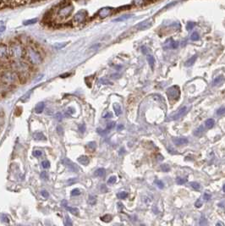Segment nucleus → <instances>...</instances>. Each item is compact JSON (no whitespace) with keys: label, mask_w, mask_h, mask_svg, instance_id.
Wrapping results in <instances>:
<instances>
[{"label":"nucleus","mask_w":225,"mask_h":226,"mask_svg":"<svg viewBox=\"0 0 225 226\" xmlns=\"http://www.w3.org/2000/svg\"><path fill=\"white\" fill-rule=\"evenodd\" d=\"M161 169H162V171H164V172H169V170H170V168L168 164H162L161 165Z\"/></svg>","instance_id":"nucleus-42"},{"label":"nucleus","mask_w":225,"mask_h":226,"mask_svg":"<svg viewBox=\"0 0 225 226\" xmlns=\"http://www.w3.org/2000/svg\"><path fill=\"white\" fill-rule=\"evenodd\" d=\"M33 138L36 141H46V136L42 132H35L33 134Z\"/></svg>","instance_id":"nucleus-15"},{"label":"nucleus","mask_w":225,"mask_h":226,"mask_svg":"<svg viewBox=\"0 0 225 226\" xmlns=\"http://www.w3.org/2000/svg\"><path fill=\"white\" fill-rule=\"evenodd\" d=\"M133 17V14H124V15H122V16H120V17H118L116 19H114L113 20V21L114 22H120V21H127V20H129L130 18Z\"/></svg>","instance_id":"nucleus-16"},{"label":"nucleus","mask_w":225,"mask_h":226,"mask_svg":"<svg viewBox=\"0 0 225 226\" xmlns=\"http://www.w3.org/2000/svg\"><path fill=\"white\" fill-rule=\"evenodd\" d=\"M105 172L106 170L105 169H103V168H100L98 170H97L95 171V176H97V177H102L104 174H105Z\"/></svg>","instance_id":"nucleus-23"},{"label":"nucleus","mask_w":225,"mask_h":226,"mask_svg":"<svg viewBox=\"0 0 225 226\" xmlns=\"http://www.w3.org/2000/svg\"><path fill=\"white\" fill-rule=\"evenodd\" d=\"M203 197H204V200L205 201H209L210 199H211V195L210 194H208V193H205L204 196H203Z\"/></svg>","instance_id":"nucleus-51"},{"label":"nucleus","mask_w":225,"mask_h":226,"mask_svg":"<svg viewBox=\"0 0 225 226\" xmlns=\"http://www.w3.org/2000/svg\"><path fill=\"white\" fill-rule=\"evenodd\" d=\"M44 108H45V104H44V102H39L38 104L36 106L35 112L36 113H42V111L44 110Z\"/></svg>","instance_id":"nucleus-19"},{"label":"nucleus","mask_w":225,"mask_h":226,"mask_svg":"<svg viewBox=\"0 0 225 226\" xmlns=\"http://www.w3.org/2000/svg\"><path fill=\"white\" fill-rule=\"evenodd\" d=\"M112 8H109V7H105V8H102L98 12V15L99 17L102 18V19H104V18L108 17L109 15L111 14L112 13Z\"/></svg>","instance_id":"nucleus-11"},{"label":"nucleus","mask_w":225,"mask_h":226,"mask_svg":"<svg viewBox=\"0 0 225 226\" xmlns=\"http://www.w3.org/2000/svg\"><path fill=\"white\" fill-rule=\"evenodd\" d=\"M25 54L27 61L32 65H38L42 63V55L35 48L32 46L27 47L25 50Z\"/></svg>","instance_id":"nucleus-1"},{"label":"nucleus","mask_w":225,"mask_h":226,"mask_svg":"<svg viewBox=\"0 0 225 226\" xmlns=\"http://www.w3.org/2000/svg\"><path fill=\"white\" fill-rule=\"evenodd\" d=\"M154 183L157 185V186L159 188V189H163L164 187V183L162 182V180H155Z\"/></svg>","instance_id":"nucleus-32"},{"label":"nucleus","mask_w":225,"mask_h":226,"mask_svg":"<svg viewBox=\"0 0 225 226\" xmlns=\"http://www.w3.org/2000/svg\"><path fill=\"white\" fill-rule=\"evenodd\" d=\"M147 61L149 64H150V66H151V69H153L154 67V64H155V59H154V57L152 56V55H147Z\"/></svg>","instance_id":"nucleus-25"},{"label":"nucleus","mask_w":225,"mask_h":226,"mask_svg":"<svg viewBox=\"0 0 225 226\" xmlns=\"http://www.w3.org/2000/svg\"><path fill=\"white\" fill-rule=\"evenodd\" d=\"M67 44H68V43H57L53 45V48H54L55 49L59 50V49L63 48L64 47L66 46Z\"/></svg>","instance_id":"nucleus-24"},{"label":"nucleus","mask_w":225,"mask_h":226,"mask_svg":"<svg viewBox=\"0 0 225 226\" xmlns=\"http://www.w3.org/2000/svg\"><path fill=\"white\" fill-rule=\"evenodd\" d=\"M79 131L81 133H84L85 131H86V125L84 124H79Z\"/></svg>","instance_id":"nucleus-45"},{"label":"nucleus","mask_w":225,"mask_h":226,"mask_svg":"<svg viewBox=\"0 0 225 226\" xmlns=\"http://www.w3.org/2000/svg\"><path fill=\"white\" fill-rule=\"evenodd\" d=\"M78 162L80 163L82 165H87L89 162H90V160H89V158H88L87 156H85V155H82L81 157H79L78 158Z\"/></svg>","instance_id":"nucleus-14"},{"label":"nucleus","mask_w":225,"mask_h":226,"mask_svg":"<svg viewBox=\"0 0 225 226\" xmlns=\"http://www.w3.org/2000/svg\"><path fill=\"white\" fill-rule=\"evenodd\" d=\"M112 216L110 215V214H106V215L102 216V218H101L102 221H103V222H105V223L110 222V221L112 220Z\"/></svg>","instance_id":"nucleus-30"},{"label":"nucleus","mask_w":225,"mask_h":226,"mask_svg":"<svg viewBox=\"0 0 225 226\" xmlns=\"http://www.w3.org/2000/svg\"><path fill=\"white\" fill-rule=\"evenodd\" d=\"M100 82L102 83V84H104V85H108V84H112V82H110V81H107L105 79H102V80H100Z\"/></svg>","instance_id":"nucleus-52"},{"label":"nucleus","mask_w":225,"mask_h":226,"mask_svg":"<svg viewBox=\"0 0 225 226\" xmlns=\"http://www.w3.org/2000/svg\"><path fill=\"white\" fill-rule=\"evenodd\" d=\"M40 176H41V178L43 179V180H48V174L47 173V172H45V171H43V172H42V173L40 174Z\"/></svg>","instance_id":"nucleus-43"},{"label":"nucleus","mask_w":225,"mask_h":226,"mask_svg":"<svg viewBox=\"0 0 225 226\" xmlns=\"http://www.w3.org/2000/svg\"><path fill=\"white\" fill-rule=\"evenodd\" d=\"M203 131H204V128H203L202 125H200V126H199V128H197L196 130H195V131H194V135L198 136H200V134H202Z\"/></svg>","instance_id":"nucleus-27"},{"label":"nucleus","mask_w":225,"mask_h":226,"mask_svg":"<svg viewBox=\"0 0 225 226\" xmlns=\"http://www.w3.org/2000/svg\"><path fill=\"white\" fill-rule=\"evenodd\" d=\"M196 59H197V55H194L193 57H191L190 59L187 60L186 62L185 63V65L186 66V67H190L191 65H193L195 64V62L196 61Z\"/></svg>","instance_id":"nucleus-18"},{"label":"nucleus","mask_w":225,"mask_h":226,"mask_svg":"<svg viewBox=\"0 0 225 226\" xmlns=\"http://www.w3.org/2000/svg\"><path fill=\"white\" fill-rule=\"evenodd\" d=\"M190 39H191L192 41H198V40L200 39L199 34H198L197 32H194V33H192L191 36H190Z\"/></svg>","instance_id":"nucleus-35"},{"label":"nucleus","mask_w":225,"mask_h":226,"mask_svg":"<svg viewBox=\"0 0 225 226\" xmlns=\"http://www.w3.org/2000/svg\"><path fill=\"white\" fill-rule=\"evenodd\" d=\"M79 195H81V191L78 188H75V189L72 190V191H71V196L75 197V196H79Z\"/></svg>","instance_id":"nucleus-39"},{"label":"nucleus","mask_w":225,"mask_h":226,"mask_svg":"<svg viewBox=\"0 0 225 226\" xmlns=\"http://www.w3.org/2000/svg\"><path fill=\"white\" fill-rule=\"evenodd\" d=\"M87 18V12L85 10H81L75 14L73 17V21L75 23H82L84 22Z\"/></svg>","instance_id":"nucleus-7"},{"label":"nucleus","mask_w":225,"mask_h":226,"mask_svg":"<svg viewBox=\"0 0 225 226\" xmlns=\"http://www.w3.org/2000/svg\"><path fill=\"white\" fill-rule=\"evenodd\" d=\"M37 21V19L36 18H34V19H31V20H27L23 22V25H33L35 24Z\"/></svg>","instance_id":"nucleus-26"},{"label":"nucleus","mask_w":225,"mask_h":226,"mask_svg":"<svg viewBox=\"0 0 225 226\" xmlns=\"http://www.w3.org/2000/svg\"><path fill=\"white\" fill-rule=\"evenodd\" d=\"M225 113V107H221V108H219L217 111V114L218 115H223V114H224Z\"/></svg>","instance_id":"nucleus-40"},{"label":"nucleus","mask_w":225,"mask_h":226,"mask_svg":"<svg viewBox=\"0 0 225 226\" xmlns=\"http://www.w3.org/2000/svg\"><path fill=\"white\" fill-rule=\"evenodd\" d=\"M97 133H98V134H100V135H105L106 133H108V132H107L105 130L103 131V130H101V129H97Z\"/></svg>","instance_id":"nucleus-54"},{"label":"nucleus","mask_w":225,"mask_h":226,"mask_svg":"<svg viewBox=\"0 0 225 226\" xmlns=\"http://www.w3.org/2000/svg\"><path fill=\"white\" fill-rule=\"evenodd\" d=\"M41 195H42L44 198H48L49 197V193H48L47 191H45V190H43V191H41Z\"/></svg>","instance_id":"nucleus-48"},{"label":"nucleus","mask_w":225,"mask_h":226,"mask_svg":"<svg viewBox=\"0 0 225 226\" xmlns=\"http://www.w3.org/2000/svg\"><path fill=\"white\" fill-rule=\"evenodd\" d=\"M173 142L174 143V145L176 146H183L186 145L187 143L189 142L188 139L185 137H178V138H174L173 139Z\"/></svg>","instance_id":"nucleus-12"},{"label":"nucleus","mask_w":225,"mask_h":226,"mask_svg":"<svg viewBox=\"0 0 225 226\" xmlns=\"http://www.w3.org/2000/svg\"><path fill=\"white\" fill-rule=\"evenodd\" d=\"M57 130H58V133L59 135H63V128H62V126H58V128H57Z\"/></svg>","instance_id":"nucleus-55"},{"label":"nucleus","mask_w":225,"mask_h":226,"mask_svg":"<svg viewBox=\"0 0 225 226\" xmlns=\"http://www.w3.org/2000/svg\"><path fill=\"white\" fill-rule=\"evenodd\" d=\"M168 95L171 98H174L175 100L179 99V89L178 86H173L171 88L168 89Z\"/></svg>","instance_id":"nucleus-9"},{"label":"nucleus","mask_w":225,"mask_h":226,"mask_svg":"<svg viewBox=\"0 0 225 226\" xmlns=\"http://www.w3.org/2000/svg\"><path fill=\"white\" fill-rule=\"evenodd\" d=\"M223 81V77L222 75H220V76H218V77L215 79L214 81H213V84L214 85H218L219 83H221Z\"/></svg>","instance_id":"nucleus-37"},{"label":"nucleus","mask_w":225,"mask_h":226,"mask_svg":"<svg viewBox=\"0 0 225 226\" xmlns=\"http://www.w3.org/2000/svg\"><path fill=\"white\" fill-rule=\"evenodd\" d=\"M2 219H3V222H4V223H9V222H10V220H9V218H8L7 216L5 215V214H3V215H2Z\"/></svg>","instance_id":"nucleus-53"},{"label":"nucleus","mask_w":225,"mask_h":226,"mask_svg":"<svg viewBox=\"0 0 225 226\" xmlns=\"http://www.w3.org/2000/svg\"><path fill=\"white\" fill-rule=\"evenodd\" d=\"M113 109H114V112H115V114L117 116H119L121 114L122 111H121V107L119 103H114L113 104Z\"/></svg>","instance_id":"nucleus-22"},{"label":"nucleus","mask_w":225,"mask_h":226,"mask_svg":"<svg viewBox=\"0 0 225 226\" xmlns=\"http://www.w3.org/2000/svg\"><path fill=\"white\" fill-rule=\"evenodd\" d=\"M9 51L8 47L4 44V43H0V59H7L8 55H9Z\"/></svg>","instance_id":"nucleus-10"},{"label":"nucleus","mask_w":225,"mask_h":226,"mask_svg":"<svg viewBox=\"0 0 225 226\" xmlns=\"http://www.w3.org/2000/svg\"><path fill=\"white\" fill-rule=\"evenodd\" d=\"M102 118L103 119H109V118H112V113H109V112H106L102 114Z\"/></svg>","instance_id":"nucleus-47"},{"label":"nucleus","mask_w":225,"mask_h":226,"mask_svg":"<svg viewBox=\"0 0 225 226\" xmlns=\"http://www.w3.org/2000/svg\"><path fill=\"white\" fill-rule=\"evenodd\" d=\"M63 163H64V165L69 169V170L72 171V172H74V173H77L79 172V167H78L77 164H75L74 162H72L71 159H68V158H65V159L63 160Z\"/></svg>","instance_id":"nucleus-6"},{"label":"nucleus","mask_w":225,"mask_h":226,"mask_svg":"<svg viewBox=\"0 0 225 226\" xmlns=\"http://www.w3.org/2000/svg\"><path fill=\"white\" fill-rule=\"evenodd\" d=\"M116 180H117L116 176H111L109 179V180H108V184H109V185L114 184L115 182H116Z\"/></svg>","instance_id":"nucleus-41"},{"label":"nucleus","mask_w":225,"mask_h":226,"mask_svg":"<svg viewBox=\"0 0 225 226\" xmlns=\"http://www.w3.org/2000/svg\"><path fill=\"white\" fill-rule=\"evenodd\" d=\"M76 182H77V178H71V179H69V180H67V185L68 186H71V185L76 183Z\"/></svg>","instance_id":"nucleus-38"},{"label":"nucleus","mask_w":225,"mask_h":226,"mask_svg":"<svg viewBox=\"0 0 225 226\" xmlns=\"http://www.w3.org/2000/svg\"><path fill=\"white\" fill-rule=\"evenodd\" d=\"M96 147H97V143L95 141H90L86 144V149L90 152H94L96 150Z\"/></svg>","instance_id":"nucleus-17"},{"label":"nucleus","mask_w":225,"mask_h":226,"mask_svg":"<svg viewBox=\"0 0 225 226\" xmlns=\"http://www.w3.org/2000/svg\"><path fill=\"white\" fill-rule=\"evenodd\" d=\"M74 11V6L69 4V5H65L60 9L59 12H58V15L59 18H60L61 20H65L68 19L71 15V14L73 13Z\"/></svg>","instance_id":"nucleus-5"},{"label":"nucleus","mask_w":225,"mask_h":226,"mask_svg":"<svg viewBox=\"0 0 225 226\" xmlns=\"http://www.w3.org/2000/svg\"><path fill=\"white\" fill-rule=\"evenodd\" d=\"M176 182L178 185H184V184H185L187 182V179L185 178H177V180H176Z\"/></svg>","instance_id":"nucleus-33"},{"label":"nucleus","mask_w":225,"mask_h":226,"mask_svg":"<svg viewBox=\"0 0 225 226\" xmlns=\"http://www.w3.org/2000/svg\"><path fill=\"white\" fill-rule=\"evenodd\" d=\"M201 206H202V202L200 201V200H198V201L196 202V208H200Z\"/></svg>","instance_id":"nucleus-56"},{"label":"nucleus","mask_w":225,"mask_h":226,"mask_svg":"<svg viewBox=\"0 0 225 226\" xmlns=\"http://www.w3.org/2000/svg\"><path fill=\"white\" fill-rule=\"evenodd\" d=\"M190 187H192L194 190H196V191H198V190H200V185L198 183V182H195V181H193V182H190Z\"/></svg>","instance_id":"nucleus-28"},{"label":"nucleus","mask_w":225,"mask_h":226,"mask_svg":"<svg viewBox=\"0 0 225 226\" xmlns=\"http://www.w3.org/2000/svg\"><path fill=\"white\" fill-rule=\"evenodd\" d=\"M55 119H56V120H58V121H62V120H63V114L61 113H57L56 114H55Z\"/></svg>","instance_id":"nucleus-44"},{"label":"nucleus","mask_w":225,"mask_h":226,"mask_svg":"<svg viewBox=\"0 0 225 226\" xmlns=\"http://www.w3.org/2000/svg\"><path fill=\"white\" fill-rule=\"evenodd\" d=\"M152 23H153V21L151 19H148V20H146L144 21L139 23L135 27L138 29V30H147V29L150 28L151 25H152Z\"/></svg>","instance_id":"nucleus-8"},{"label":"nucleus","mask_w":225,"mask_h":226,"mask_svg":"<svg viewBox=\"0 0 225 226\" xmlns=\"http://www.w3.org/2000/svg\"><path fill=\"white\" fill-rule=\"evenodd\" d=\"M186 110H187L186 107H183V108H181V109L179 110V112H178V113H176V114H174V116L171 117V118H172V120H178V119H179V118H181V117L183 116L184 114L185 113Z\"/></svg>","instance_id":"nucleus-13"},{"label":"nucleus","mask_w":225,"mask_h":226,"mask_svg":"<svg viewBox=\"0 0 225 226\" xmlns=\"http://www.w3.org/2000/svg\"><path fill=\"white\" fill-rule=\"evenodd\" d=\"M65 224H66L67 226H72V222H71V219L69 216H66V222H65Z\"/></svg>","instance_id":"nucleus-49"},{"label":"nucleus","mask_w":225,"mask_h":226,"mask_svg":"<svg viewBox=\"0 0 225 226\" xmlns=\"http://www.w3.org/2000/svg\"><path fill=\"white\" fill-rule=\"evenodd\" d=\"M42 166L43 169H49L50 168V163L48 160H44L42 162Z\"/></svg>","instance_id":"nucleus-36"},{"label":"nucleus","mask_w":225,"mask_h":226,"mask_svg":"<svg viewBox=\"0 0 225 226\" xmlns=\"http://www.w3.org/2000/svg\"><path fill=\"white\" fill-rule=\"evenodd\" d=\"M10 53L11 57L14 59L19 60L24 55V48L20 43H13L10 48Z\"/></svg>","instance_id":"nucleus-3"},{"label":"nucleus","mask_w":225,"mask_h":226,"mask_svg":"<svg viewBox=\"0 0 225 226\" xmlns=\"http://www.w3.org/2000/svg\"><path fill=\"white\" fill-rule=\"evenodd\" d=\"M65 209L69 211L70 213H71L72 214H74V215L75 216H78L79 215V213H80V211H79V209H76V208H71V207H65Z\"/></svg>","instance_id":"nucleus-21"},{"label":"nucleus","mask_w":225,"mask_h":226,"mask_svg":"<svg viewBox=\"0 0 225 226\" xmlns=\"http://www.w3.org/2000/svg\"><path fill=\"white\" fill-rule=\"evenodd\" d=\"M215 121L213 119H208V120H206L205 122V126L208 128V129H211L214 126Z\"/></svg>","instance_id":"nucleus-20"},{"label":"nucleus","mask_w":225,"mask_h":226,"mask_svg":"<svg viewBox=\"0 0 225 226\" xmlns=\"http://www.w3.org/2000/svg\"><path fill=\"white\" fill-rule=\"evenodd\" d=\"M12 69L18 75H25L29 71L28 64L22 62V61H15L14 63L12 64Z\"/></svg>","instance_id":"nucleus-4"},{"label":"nucleus","mask_w":225,"mask_h":226,"mask_svg":"<svg viewBox=\"0 0 225 226\" xmlns=\"http://www.w3.org/2000/svg\"><path fill=\"white\" fill-rule=\"evenodd\" d=\"M42 152L41 151H39V150H36L33 152V156L34 157H40V156H42Z\"/></svg>","instance_id":"nucleus-50"},{"label":"nucleus","mask_w":225,"mask_h":226,"mask_svg":"<svg viewBox=\"0 0 225 226\" xmlns=\"http://www.w3.org/2000/svg\"><path fill=\"white\" fill-rule=\"evenodd\" d=\"M123 129H124V124H119V125H118V127H117V131H120L121 130H123Z\"/></svg>","instance_id":"nucleus-58"},{"label":"nucleus","mask_w":225,"mask_h":226,"mask_svg":"<svg viewBox=\"0 0 225 226\" xmlns=\"http://www.w3.org/2000/svg\"><path fill=\"white\" fill-rule=\"evenodd\" d=\"M117 197H118L119 199H125L128 197V193L125 192V191H121V192L117 194Z\"/></svg>","instance_id":"nucleus-31"},{"label":"nucleus","mask_w":225,"mask_h":226,"mask_svg":"<svg viewBox=\"0 0 225 226\" xmlns=\"http://www.w3.org/2000/svg\"><path fill=\"white\" fill-rule=\"evenodd\" d=\"M5 30H6V27H5L4 25H3V26H0V35H1L3 32H4Z\"/></svg>","instance_id":"nucleus-57"},{"label":"nucleus","mask_w":225,"mask_h":226,"mask_svg":"<svg viewBox=\"0 0 225 226\" xmlns=\"http://www.w3.org/2000/svg\"><path fill=\"white\" fill-rule=\"evenodd\" d=\"M223 191L225 192V185H224V186H223Z\"/></svg>","instance_id":"nucleus-60"},{"label":"nucleus","mask_w":225,"mask_h":226,"mask_svg":"<svg viewBox=\"0 0 225 226\" xmlns=\"http://www.w3.org/2000/svg\"><path fill=\"white\" fill-rule=\"evenodd\" d=\"M114 125H115V122H110V123H109V124H107V127H106V130L105 131H107V132H109L110 130H112V128L114 127Z\"/></svg>","instance_id":"nucleus-34"},{"label":"nucleus","mask_w":225,"mask_h":226,"mask_svg":"<svg viewBox=\"0 0 225 226\" xmlns=\"http://www.w3.org/2000/svg\"><path fill=\"white\" fill-rule=\"evenodd\" d=\"M70 75H71V74H70V73H65V74L61 75H60V77L65 78V77H67V76H70Z\"/></svg>","instance_id":"nucleus-59"},{"label":"nucleus","mask_w":225,"mask_h":226,"mask_svg":"<svg viewBox=\"0 0 225 226\" xmlns=\"http://www.w3.org/2000/svg\"><path fill=\"white\" fill-rule=\"evenodd\" d=\"M0 80L2 81V83H4L5 85L13 86L16 85L20 81V77H19V75L12 70V71H5L3 72L0 76Z\"/></svg>","instance_id":"nucleus-2"},{"label":"nucleus","mask_w":225,"mask_h":226,"mask_svg":"<svg viewBox=\"0 0 225 226\" xmlns=\"http://www.w3.org/2000/svg\"><path fill=\"white\" fill-rule=\"evenodd\" d=\"M194 26H195V23H193V22H189L186 25V29L188 31H190V30H192L194 28Z\"/></svg>","instance_id":"nucleus-46"},{"label":"nucleus","mask_w":225,"mask_h":226,"mask_svg":"<svg viewBox=\"0 0 225 226\" xmlns=\"http://www.w3.org/2000/svg\"><path fill=\"white\" fill-rule=\"evenodd\" d=\"M88 203L90 205H94L96 204V202H97V197H94V196H89V197H88Z\"/></svg>","instance_id":"nucleus-29"}]
</instances>
